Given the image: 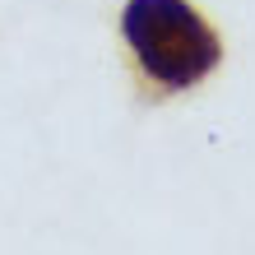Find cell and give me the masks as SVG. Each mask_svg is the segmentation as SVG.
I'll list each match as a JSON object with an SVG mask.
<instances>
[{
  "label": "cell",
  "instance_id": "cell-1",
  "mask_svg": "<svg viewBox=\"0 0 255 255\" xmlns=\"http://www.w3.org/2000/svg\"><path fill=\"white\" fill-rule=\"evenodd\" d=\"M121 33L139 70L167 93L195 88L223 61L218 33L186 0H130L121 14Z\"/></svg>",
  "mask_w": 255,
  "mask_h": 255
}]
</instances>
